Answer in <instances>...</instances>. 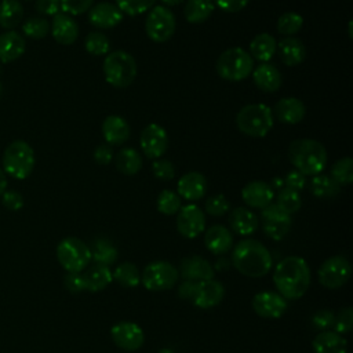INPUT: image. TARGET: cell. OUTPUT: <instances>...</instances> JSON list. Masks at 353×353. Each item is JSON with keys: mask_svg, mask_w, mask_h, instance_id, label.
Listing matches in <instances>:
<instances>
[{"mask_svg": "<svg viewBox=\"0 0 353 353\" xmlns=\"http://www.w3.org/2000/svg\"><path fill=\"white\" fill-rule=\"evenodd\" d=\"M273 283L285 299L302 298L310 285V269L306 261L296 255L281 259L273 272Z\"/></svg>", "mask_w": 353, "mask_h": 353, "instance_id": "1", "label": "cell"}, {"mask_svg": "<svg viewBox=\"0 0 353 353\" xmlns=\"http://www.w3.org/2000/svg\"><path fill=\"white\" fill-rule=\"evenodd\" d=\"M232 262L237 272L247 277H262L269 273L273 265L269 250L252 239L241 240L234 245Z\"/></svg>", "mask_w": 353, "mask_h": 353, "instance_id": "2", "label": "cell"}, {"mask_svg": "<svg viewBox=\"0 0 353 353\" xmlns=\"http://www.w3.org/2000/svg\"><path fill=\"white\" fill-rule=\"evenodd\" d=\"M288 159L296 171L305 176H314L321 174L327 165V150L316 139L301 138L290 143Z\"/></svg>", "mask_w": 353, "mask_h": 353, "instance_id": "3", "label": "cell"}, {"mask_svg": "<svg viewBox=\"0 0 353 353\" xmlns=\"http://www.w3.org/2000/svg\"><path fill=\"white\" fill-rule=\"evenodd\" d=\"M274 116L265 103H250L236 114V125L240 132L252 138L265 137L273 127Z\"/></svg>", "mask_w": 353, "mask_h": 353, "instance_id": "4", "label": "cell"}, {"mask_svg": "<svg viewBox=\"0 0 353 353\" xmlns=\"http://www.w3.org/2000/svg\"><path fill=\"white\" fill-rule=\"evenodd\" d=\"M34 163V152L26 141L15 139L3 152V171L14 179H26L32 174Z\"/></svg>", "mask_w": 353, "mask_h": 353, "instance_id": "5", "label": "cell"}, {"mask_svg": "<svg viewBox=\"0 0 353 353\" xmlns=\"http://www.w3.org/2000/svg\"><path fill=\"white\" fill-rule=\"evenodd\" d=\"M103 74L106 81L116 88L131 85L137 77V62L124 50H116L106 55L103 61Z\"/></svg>", "mask_w": 353, "mask_h": 353, "instance_id": "6", "label": "cell"}, {"mask_svg": "<svg viewBox=\"0 0 353 353\" xmlns=\"http://www.w3.org/2000/svg\"><path fill=\"white\" fill-rule=\"evenodd\" d=\"M215 69L219 77L228 81H241L254 70V59L241 47L225 50L216 59Z\"/></svg>", "mask_w": 353, "mask_h": 353, "instance_id": "7", "label": "cell"}, {"mask_svg": "<svg viewBox=\"0 0 353 353\" xmlns=\"http://www.w3.org/2000/svg\"><path fill=\"white\" fill-rule=\"evenodd\" d=\"M57 258L68 273H81L91 262L90 245L81 239L65 237L57 245Z\"/></svg>", "mask_w": 353, "mask_h": 353, "instance_id": "8", "label": "cell"}, {"mask_svg": "<svg viewBox=\"0 0 353 353\" xmlns=\"http://www.w3.org/2000/svg\"><path fill=\"white\" fill-rule=\"evenodd\" d=\"M179 277L176 268L167 261H154L146 265L141 274V283L149 291L171 290Z\"/></svg>", "mask_w": 353, "mask_h": 353, "instance_id": "9", "label": "cell"}, {"mask_svg": "<svg viewBox=\"0 0 353 353\" xmlns=\"http://www.w3.org/2000/svg\"><path fill=\"white\" fill-rule=\"evenodd\" d=\"M176 29V21L172 11L164 6H154L145 21L148 37L154 43L168 41Z\"/></svg>", "mask_w": 353, "mask_h": 353, "instance_id": "10", "label": "cell"}, {"mask_svg": "<svg viewBox=\"0 0 353 353\" xmlns=\"http://www.w3.org/2000/svg\"><path fill=\"white\" fill-rule=\"evenodd\" d=\"M352 273L350 262L343 255H334L325 259L317 270L320 284L328 290H336L346 284Z\"/></svg>", "mask_w": 353, "mask_h": 353, "instance_id": "11", "label": "cell"}, {"mask_svg": "<svg viewBox=\"0 0 353 353\" xmlns=\"http://www.w3.org/2000/svg\"><path fill=\"white\" fill-rule=\"evenodd\" d=\"M263 233L272 240H283L292 225L291 215L281 211L276 204H269L261 211Z\"/></svg>", "mask_w": 353, "mask_h": 353, "instance_id": "12", "label": "cell"}, {"mask_svg": "<svg viewBox=\"0 0 353 353\" xmlns=\"http://www.w3.org/2000/svg\"><path fill=\"white\" fill-rule=\"evenodd\" d=\"M139 145L148 159H160L168 149V134L160 124L150 123L142 130Z\"/></svg>", "mask_w": 353, "mask_h": 353, "instance_id": "13", "label": "cell"}, {"mask_svg": "<svg viewBox=\"0 0 353 353\" xmlns=\"http://www.w3.org/2000/svg\"><path fill=\"white\" fill-rule=\"evenodd\" d=\"M205 229V215L196 204H186L176 215V230L186 239H194Z\"/></svg>", "mask_w": 353, "mask_h": 353, "instance_id": "14", "label": "cell"}, {"mask_svg": "<svg viewBox=\"0 0 353 353\" xmlns=\"http://www.w3.org/2000/svg\"><path fill=\"white\" fill-rule=\"evenodd\" d=\"M110 336L114 345L123 350H138L145 342L143 330L131 321H120L110 328Z\"/></svg>", "mask_w": 353, "mask_h": 353, "instance_id": "15", "label": "cell"}, {"mask_svg": "<svg viewBox=\"0 0 353 353\" xmlns=\"http://www.w3.org/2000/svg\"><path fill=\"white\" fill-rule=\"evenodd\" d=\"M251 305L254 312L263 319H280L288 307L287 299L279 292L273 291H262L255 294Z\"/></svg>", "mask_w": 353, "mask_h": 353, "instance_id": "16", "label": "cell"}, {"mask_svg": "<svg viewBox=\"0 0 353 353\" xmlns=\"http://www.w3.org/2000/svg\"><path fill=\"white\" fill-rule=\"evenodd\" d=\"M223 296H225L223 285L219 281L210 279V280L196 281L194 294L190 302L200 309H211L218 303H221Z\"/></svg>", "mask_w": 353, "mask_h": 353, "instance_id": "17", "label": "cell"}, {"mask_svg": "<svg viewBox=\"0 0 353 353\" xmlns=\"http://www.w3.org/2000/svg\"><path fill=\"white\" fill-rule=\"evenodd\" d=\"M123 19V12L119 7L109 1H101L92 4L88 10V22L94 28L99 29H112L117 26Z\"/></svg>", "mask_w": 353, "mask_h": 353, "instance_id": "18", "label": "cell"}, {"mask_svg": "<svg viewBox=\"0 0 353 353\" xmlns=\"http://www.w3.org/2000/svg\"><path fill=\"white\" fill-rule=\"evenodd\" d=\"M50 32L57 43L69 46L73 44L79 37V25L72 15L61 11L52 17Z\"/></svg>", "mask_w": 353, "mask_h": 353, "instance_id": "19", "label": "cell"}, {"mask_svg": "<svg viewBox=\"0 0 353 353\" xmlns=\"http://www.w3.org/2000/svg\"><path fill=\"white\" fill-rule=\"evenodd\" d=\"M207 179L197 171H189L183 174L176 185V192L181 199L188 201H197L207 193Z\"/></svg>", "mask_w": 353, "mask_h": 353, "instance_id": "20", "label": "cell"}, {"mask_svg": "<svg viewBox=\"0 0 353 353\" xmlns=\"http://www.w3.org/2000/svg\"><path fill=\"white\" fill-rule=\"evenodd\" d=\"M243 201L252 208H265L274 199V189L263 181H251L241 190Z\"/></svg>", "mask_w": 353, "mask_h": 353, "instance_id": "21", "label": "cell"}, {"mask_svg": "<svg viewBox=\"0 0 353 353\" xmlns=\"http://www.w3.org/2000/svg\"><path fill=\"white\" fill-rule=\"evenodd\" d=\"M272 112L279 121L284 124H296L303 120L306 114V108L301 99L290 97L279 99Z\"/></svg>", "mask_w": 353, "mask_h": 353, "instance_id": "22", "label": "cell"}, {"mask_svg": "<svg viewBox=\"0 0 353 353\" xmlns=\"http://www.w3.org/2000/svg\"><path fill=\"white\" fill-rule=\"evenodd\" d=\"M25 50L26 40L19 32L6 30L0 34V62H14L23 55Z\"/></svg>", "mask_w": 353, "mask_h": 353, "instance_id": "23", "label": "cell"}, {"mask_svg": "<svg viewBox=\"0 0 353 353\" xmlns=\"http://www.w3.org/2000/svg\"><path fill=\"white\" fill-rule=\"evenodd\" d=\"M101 131H102V137L110 146L123 145L124 142L128 141L131 134L128 123L121 116H117V114L108 116L102 123Z\"/></svg>", "mask_w": 353, "mask_h": 353, "instance_id": "24", "label": "cell"}, {"mask_svg": "<svg viewBox=\"0 0 353 353\" xmlns=\"http://www.w3.org/2000/svg\"><path fill=\"white\" fill-rule=\"evenodd\" d=\"M205 248L214 255H223L233 245L232 232L222 225H212L204 234Z\"/></svg>", "mask_w": 353, "mask_h": 353, "instance_id": "25", "label": "cell"}, {"mask_svg": "<svg viewBox=\"0 0 353 353\" xmlns=\"http://www.w3.org/2000/svg\"><path fill=\"white\" fill-rule=\"evenodd\" d=\"M181 276L189 281H203L214 277V268L201 256L192 255L181 262Z\"/></svg>", "mask_w": 353, "mask_h": 353, "instance_id": "26", "label": "cell"}, {"mask_svg": "<svg viewBox=\"0 0 353 353\" xmlns=\"http://www.w3.org/2000/svg\"><path fill=\"white\" fill-rule=\"evenodd\" d=\"M276 51L279 52L280 59L287 66H296L302 63L306 58V47L305 44L292 36H285L277 43Z\"/></svg>", "mask_w": 353, "mask_h": 353, "instance_id": "27", "label": "cell"}, {"mask_svg": "<svg viewBox=\"0 0 353 353\" xmlns=\"http://www.w3.org/2000/svg\"><path fill=\"white\" fill-rule=\"evenodd\" d=\"M252 77L255 85L265 92H276L283 83L280 70L269 62H263L256 66L252 70Z\"/></svg>", "mask_w": 353, "mask_h": 353, "instance_id": "28", "label": "cell"}, {"mask_svg": "<svg viewBox=\"0 0 353 353\" xmlns=\"http://www.w3.org/2000/svg\"><path fill=\"white\" fill-rule=\"evenodd\" d=\"M312 347L314 353H346L347 342L343 335L325 330L314 336Z\"/></svg>", "mask_w": 353, "mask_h": 353, "instance_id": "29", "label": "cell"}, {"mask_svg": "<svg viewBox=\"0 0 353 353\" xmlns=\"http://www.w3.org/2000/svg\"><path fill=\"white\" fill-rule=\"evenodd\" d=\"M84 270L85 272L81 273L84 280V291H91V292L102 291L113 280L112 270L109 269V266L94 263L91 266H87Z\"/></svg>", "mask_w": 353, "mask_h": 353, "instance_id": "30", "label": "cell"}, {"mask_svg": "<svg viewBox=\"0 0 353 353\" xmlns=\"http://www.w3.org/2000/svg\"><path fill=\"white\" fill-rule=\"evenodd\" d=\"M229 225L232 230L240 236L252 234L259 225L258 216L245 207H236L229 215Z\"/></svg>", "mask_w": 353, "mask_h": 353, "instance_id": "31", "label": "cell"}, {"mask_svg": "<svg viewBox=\"0 0 353 353\" xmlns=\"http://www.w3.org/2000/svg\"><path fill=\"white\" fill-rule=\"evenodd\" d=\"M277 43L276 39L269 33L256 34L250 43V55L252 59L259 62H268L276 54Z\"/></svg>", "mask_w": 353, "mask_h": 353, "instance_id": "32", "label": "cell"}, {"mask_svg": "<svg viewBox=\"0 0 353 353\" xmlns=\"http://www.w3.org/2000/svg\"><path fill=\"white\" fill-rule=\"evenodd\" d=\"M116 168L125 175H135L142 168V156L134 148H124L114 157Z\"/></svg>", "mask_w": 353, "mask_h": 353, "instance_id": "33", "label": "cell"}, {"mask_svg": "<svg viewBox=\"0 0 353 353\" xmlns=\"http://www.w3.org/2000/svg\"><path fill=\"white\" fill-rule=\"evenodd\" d=\"M23 18V7L18 0L0 1V26L4 30H14Z\"/></svg>", "mask_w": 353, "mask_h": 353, "instance_id": "34", "label": "cell"}, {"mask_svg": "<svg viewBox=\"0 0 353 353\" xmlns=\"http://www.w3.org/2000/svg\"><path fill=\"white\" fill-rule=\"evenodd\" d=\"M90 251H91V261H94V263H99L105 266L113 265L119 256L116 247L103 237L95 239L90 247Z\"/></svg>", "mask_w": 353, "mask_h": 353, "instance_id": "35", "label": "cell"}, {"mask_svg": "<svg viewBox=\"0 0 353 353\" xmlns=\"http://www.w3.org/2000/svg\"><path fill=\"white\" fill-rule=\"evenodd\" d=\"M214 8L215 4L212 0H188L183 8V14L188 22L201 23L212 15Z\"/></svg>", "mask_w": 353, "mask_h": 353, "instance_id": "36", "label": "cell"}, {"mask_svg": "<svg viewBox=\"0 0 353 353\" xmlns=\"http://www.w3.org/2000/svg\"><path fill=\"white\" fill-rule=\"evenodd\" d=\"M309 188L312 194L319 199H332L341 190V186L330 175H324V174L314 175L310 181Z\"/></svg>", "mask_w": 353, "mask_h": 353, "instance_id": "37", "label": "cell"}, {"mask_svg": "<svg viewBox=\"0 0 353 353\" xmlns=\"http://www.w3.org/2000/svg\"><path fill=\"white\" fill-rule=\"evenodd\" d=\"M112 276L113 280L125 288H135L141 283V273L138 268L131 262H123L117 265Z\"/></svg>", "mask_w": 353, "mask_h": 353, "instance_id": "38", "label": "cell"}, {"mask_svg": "<svg viewBox=\"0 0 353 353\" xmlns=\"http://www.w3.org/2000/svg\"><path fill=\"white\" fill-rule=\"evenodd\" d=\"M276 205L288 215L295 214L296 211H299L302 205V199L299 192L291 190L288 188H281L276 196Z\"/></svg>", "mask_w": 353, "mask_h": 353, "instance_id": "39", "label": "cell"}, {"mask_svg": "<svg viewBox=\"0 0 353 353\" xmlns=\"http://www.w3.org/2000/svg\"><path fill=\"white\" fill-rule=\"evenodd\" d=\"M339 186L341 185H350L353 181V160L352 157L346 156L336 160L331 167L330 175Z\"/></svg>", "mask_w": 353, "mask_h": 353, "instance_id": "40", "label": "cell"}, {"mask_svg": "<svg viewBox=\"0 0 353 353\" xmlns=\"http://www.w3.org/2000/svg\"><path fill=\"white\" fill-rule=\"evenodd\" d=\"M22 33L33 40L44 39L50 33V22L41 17H30L22 23Z\"/></svg>", "mask_w": 353, "mask_h": 353, "instance_id": "41", "label": "cell"}, {"mask_svg": "<svg viewBox=\"0 0 353 353\" xmlns=\"http://www.w3.org/2000/svg\"><path fill=\"white\" fill-rule=\"evenodd\" d=\"M156 205H157L159 212H161L164 215H174L182 207L181 197L178 196V193L174 190H170V189H164L159 193Z\"/></svg>", "mask_w": 353, "mask_h": 353, "instance_id": "42", "label": "cell"}, {"mask_svg": "<svg viewBox=\"0 0 353 353\" xmlns=\"http://www.w3.org/2000/svg\"><path fill=\"white\" fill-rule=\"evenodd\" d=\"M303 25V18L301 14L288 11L279 17L277 19V30L284 36H292L301 30Z\"/></svg>", "mask_w": 353, "mask_h": 353, "instance_id": "43", "label": "cell"}, {"mask_svg": "<svg viewBox=\"0 0 353 353\" xmlns=\"http://www.w3.org/2000/svg\"><path fill=\"white\" fill-rule=\"evenodd\" d=\"M84 47H85L87 52H90L92 55H103V54H109V51H110V43H109L108 37L99 30L90 32L85 36Z\"/></svg>", "mask_w": 353, "mask_h": 353, "instance_id": "44", "label": "cell"}, {"mask_svg": "<svg viewBox=\"0 0 353 353\" xmlns=\"http://www.w3.org/2000/svg\"><path fill=\"white\" fill-rule=\"evenodd\" d=\"M156 0H116V6L123 14L135 17L153 8Z\"/></svg>", "mask_w": 353, "mask_h": 353, "instance_id": "45", "label": "cell"}, {"mask_svg": "<svg viewBox=\"0 0 353 353\" xmlns=\"http://www.w3.org/2000/svg\"><path fill=\"white\" fill-rule=\"evenodd\" d=\"M352 323H353V310L350 306H346V307L339 309L338 313L334 314L332 328L335 332L345 335V334L350 332Z\"/></svg>", "mask_w": 353, "mask_h": 353, "instance_id": "46", "label": "cell"}, {"mask_svg": "<svg viewBox=\"0 0 353 353\" xmlns=\"http://www.w3.org/2000/svg\"><path fill=\"white\" fill-rule=\"evenodd\" d=\"M205 211L212 216H222L230 210V203L223 194H214L205 200Z\"/></svg>", "mask_w": 353, "mask_h": 353, "instance_id": "47", "label": "cell"}, {"mask_svg": "<svg viewBox=\"0 0 353 353\" xmlns=\"http://www.w3.org/2000/svg\"><path fill=\"white\" fill-rule=\"evenodd\" d=\"M153 175L160 181H171L175 176V167L167 159H156L152 163Z\"/></svg>", "mask_w": 353, "mask_h": 353, "instance_id": "48", "label": "cell"}, {"mask_svg": "<svg viewBox=\"0 0 353 353\" xmlns=\"http://www.w3.org/2000/svg\"><path fill=\"white\" fill-rule=\"evenodd\" d=\"M94 4V0H61V11L69 15H80L87 12Z\"/></svg>", "mask_w": 353, "mask_h": 353, "instance_id": "49", "label": "cell"}, {"mask_svg": "<svg viewBox=\"0 0 353 353\" xmlns=\"http://www.w3.org/2000/svg\"><path fill=\"white\" fill-rule=\"evenodd\" d=\"M334 312L330 310V309H320L317 310L313 316H312V325L316 328V330H320V331H325L328 328L332 327V323H334Z\"/></svg>", "mask_w": 353, "mask_h": 353, "instance_id": "50", "label": "cell"}, {"mask_svg": "<svg viewBox=\"0 0 353 353\" xmlns=\"http://www.w3.org/2000/svg\"><path fill=\"white\" fill-rule=\"evenodd\" d=\"M1 204L10 211H18L23 207V196L14 189L6 190L1 196Z\"/></svg>", "mask_w": 353, "mask_h": 353, "instance_id": "51", "label": "cell"}, {"mask_svg": "<svg viewBox=\"0 0 353 353\" xmlns=\"http://www.w3.org/2000/svg\"><path fill=\"white\" fill-rule=\"evenodd\" d=\"M283 183H284V188H288L295 192H301L306 186V176L302 172L292 170L285 175V178L283 179Z\"/></svg>", "mask_w": 353, "mask_h": 353, "instance_id": "52", "label": "cell"}, {"mask_svg": "<svg viewBox=\"0 0 353 353\" xmlns=\"http://www.w3.org/2000/svg\"><path fill=\"white\" fill-rule=\"evenodd\" d=\"M34 8L41 15L54 17L61 12V0H36Z\"/></svg>", "mask_w": 353, "mask_h": 353, "instance_id": "53", "label": "cell"}, {"mask_svg": "<svg viewBox=\"0 0 353 353\" xmlns=\"http://www.w3.org/2000/svg\"><path fill=\"white\" fill-rule=\"evenodd\" d=\"M63 285L72 294H77V292L84 291L83 274L81 273H68L63 277Z\"/></svg>", "mask_w": 353, "mask_h": 353, "instance_id": "54", "label": "cell"}, {"mask_svg": "<svg viewBox=\"0 0 353 353\" xmlns=\"http://www.w3.org/2000/svg\"><path fill=\"white\" fill-rule=\"evenodd\" d=\"M212 1L216 7H219L225 12H239L244 7H247V4L250 3V0H212Z\"/></svg>", "mask_w": 353, "mask_h": 353, "instance_id": "55", "label": "cell"}, {"mask_svg": "<svg viewBox=\"0 0 353 353\" xmlns=\"http://www.w3.org/2000/svg\"><path fill=\"white\" fill-rule=\"evenodd\" d=\"M94 160L101 165H106L113 160V150L110 145H98L94 150Z\"/></svg>", "mask_w": 353, "mask_h": 353, "instance_id": "56", "label": "cell"}, {"mask_svg": "<svg viewBox=\"0 0 353 353\" xmlns=\"http://www.w3.org/2000/svg\"><path fill=\"white\" fill-rule=\"evenodd\" d=\"M194 288H196V281H189L185 280L179 287H178V295L185 299V301H192L193 294H194Z\"/></svg>", "mask_w": 353, "mask_h": 353, "instance_id": "57", "label": "cell"}, {"mask_svg": "<svg viewBox=\"0 0 353 353\" xmlns=\"http://www.w3.org/2000/svg\"><path fill=\"white\" fill-rule=\"evenodd\" d=\"M7 185H8L7 175H6V172L3 171V168H0V196L7 190Z\"/></svg>", "mask_w": 353, "mask_h": 353, "instance_id": "58", "label": "cell"}, {"mask_svg": "<svg viewBox=\"0 0 353 353\" xmlns=\"http://www.w3.org/2000/svg\"><path fill=\"white\" fill-rule=\"evenodd\" d=\"M161 1L165 6H176V4H181L183 0H161Z\"/></svg>", "mask_w": 353, "mask_h": 353, "instance_id": "59", "label": "cell"}, {"mask_svg": "<svg viewBox=\"0 0 353 353\" xmlns=\"http://www.w3.org/2000/svg\"><path fill=\"white\" fill-rule=\"evenodd\" d=\"M159 353H172V350H170V349H161Z\"/></svg>", "mask_w": 353, "mask_h": 353, "instance_id": "60", "label": "cell"}, {"mask_svg": "<svg viewBox=\"0 0 353 353\" xmlns=\"http://www.w3.org/2000/svg\"><path fill=\"white\" fill-rule=\"evenodd\" d=\"M349 37H352V21L349 22Z\"/></svg>", "mask_w": 353, "mask_h": 353, "instance_id": "61", "label": "cell"}, {"mask_svg": "<svg viewBox=\"0 0 353 353\" xmlns=\"http://www.w3.org/2000/svg\"><path fill=\"white\" fill-rule=\"evenodd\" d=\"M1 92H3V85H1V83H0V95H1Z\"/></svg>", "mask_w": 353, "mask_h": 353, "instance_id": "62", "label": "cell"}, {"mask_svg": "<svg viewBox=\"0 0 353 353\" xmlns=\"http://www.w3.org/2000/svg\"><path fill=\"white\" fill-rule=\"evenodd\" d=\"M26 1H29V0H26Z\"/></svg>", "mask_w": 353, "mask_h": 353, "instance_id": "63", "label": "cell"}]
</instances>
